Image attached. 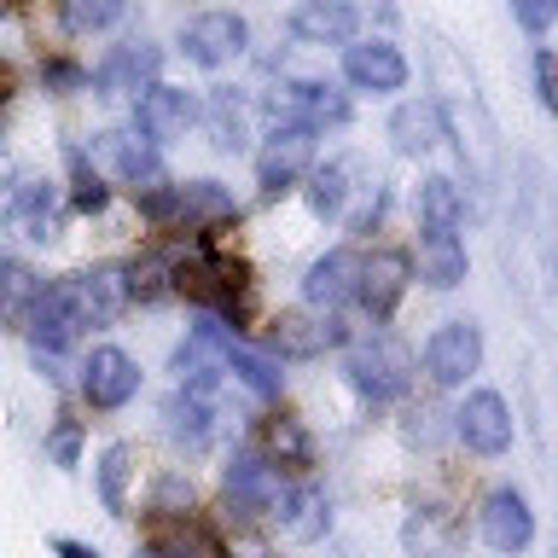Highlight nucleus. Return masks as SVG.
Segmentation results:
<instances>
[{"label":"nucleus","mask_w":558,"mask_h":558,"mask_svg":"<svg viewBox=\"0 0 558 558\" xmlns=\"http://www.w3.org/2000/svg\"><path fill=\"white\" fill-rule=\"evenodd\" d=\"M430 82H436V117H442V134L460 146V163L471 174V186L477 192H495L500 186V122L488 111L477 76H471V64L453 52L442 35H430Z\"/></svg>","instance_id":"f257e3e1"},{"label":"nucleus","mask_w":558,"mask_h":558,"mask_svg":"<svg viewBox=\"0 0 558 558\" xmlns=\"http://www.w3.org/2000/svg\"><path fill=\"white\" fill-rule=\"evenodd\" d=\"M343 373H349V384H355L366 401H396L413 384V355L390 338V331H373L366 343L349 349Z\"/></svg>","instance_id":"f03ea898"},{"label":"nucleus","mask_w":558,"mask_h":558,"mask_svg":"<svg viewBox=\"0 0 558 558\" xmlns=\"http://www.w3.org/2000/svg\"><path fill=\"white\" fill-rule=\"evenodd\" d=\"M314 163V129H303V122H279V129L268 134V146H262L256 157V181L268 198H279V192H291L296 181L308 174Z\"/></svg>","instance_id":"7ed1b4c3"},{"label":"nucleus","mask_w":558,"mask_h":558,"mask_svg":"<svg viewBox=\"0 0 558 558\" xmlns=\"http://www.w3.org/2000/svg\"><path fill=\"white\" fill-rule=\"evenodd\" d=\"M140 390V366L129 349H117V343H99L94 355L82 361V396H87V408H99V413H117V408H129Z\"/></svg>","instance_id":"20e7f679"},{"label":"nucleus","mask_w":558,"mask_h":558,"mask_svg":"<svg viewBox=\"0 0 558 558\" xmlns=\"http://www.w3.org/2000/svg\"><path fill=\"white\" fill-rule=\"evenodd\" d=\"M477 366H483V331L471 320H448L425 338V373H430V384H442V390L465 384Z\"/></svg>","instance_id":"39448f33"},{"label":"nucleus","mask_w":558,"mask_h":558,"mask_svg":"<svg viewBox=\"0 0 558 558\" xmlns=\"http://www.w3.org/2000/svg\"><path fill=\"white\" fill-rule=\"evenodd\" d=\"M244 41H251V29H244L239 12H198V17L181 24V52L192 64H204V70L233 64L244 52Z\"/></svg>","instance_id":"423d86ee"},{"label":"nucleus","mask_w":558,"mask_h":558,"mask_svg":"<svg viewBox=\"0 0 558 558\" xmlns=\"http://www.w3.org/2000/svg\"><path fill=\"white\" fill-rule=\"evenodd\" d=\"M64 291H70V303H76L82 326H111L117 314L134 303L129 268H117V262H105V268H87V274H70Z\"/></svg>","instance_id":"0eeeda50"},{"label":"nucleus","mask_w":558,"mask_h":558,"mask_svg":"<svg viewBox=\"0 0 558 558\" xmlns=\"http://www.w3.org/2000/svg\"><path fill=\"white\" fill-rule=\"evenodd\" d=\"M453 430L465 436V448L471 453H506L512 448V408H506V396L500 390H471L460 401V413H453Z\"/></svg>","instance_id":"6e6552de"},{"label":"nucleus","mask_w":558,"mask_h":558,"mask_svg":"<svg viewBox=\"0 0 558 558\" xmlns=\"http://www.w3.org/2000/svg\"><path fill=\"white\" fill-rule=\"evenodd\" d=\"M192 122H198V99L186 94V87H140V105H134V129L151 140V146H169V140H181Z\"/></svg>","instance_id":"1a4fd4ad"},{"label":"nucleus","mask_w":558,"mask_h":558,"mask_svg":"<svg viewBox=\"0 0 558 558\" xmlns=\"http://www.w3.org/2000/svg\"><path fill=\"white\" fill-rule=\"evenodd\" d=\"M361 29L355 0H296L291 7V35L308 47H349Z\"/></svg>","instance_id":"9d476101"},{"label":"nucleus","mask_w":558,"mask_h":558,"mask_svg":"<svg viewBox=\"0 0 558 558\" xmlns=\"http://www.w3.org/2000/svg\"><path fill=\"white\" fill-rule=\"evenodd\" d=\"M477 530L495 553H523L535 541V512H530V500H523L518 488H495V495L483 500V512H477Z\"/></svg>","instance_id":"9b49d317"},{"label":"nucleus","mask_w":558,"mask_h":558,"mask_svg":"<svg viewBox=\"0 0 558 558\" xmlns=\"http://www.w3.org/2000/svg\"><path fill=\"white\" fill-rule=\"evenodd\" d=\"M343 76L361 94H401L408 87V59H401L396 41H355L343 47Z\"/></svg>","instance_id":"f8f14e48"},{"label":"nucleus","mask_w":558,"mask_h":558,"mask_svg":"<svg viewBox=\"0 0 558 558\" xmlns=\"http://www.w3.org/2000/svg\"><path fill=\"white\" fill-rule=\"evenodd\" d=\"M279 500L286 495H279V471L268 460H256V453H233V460H227V506H233L239 518H262V512H274Z\"/></svg>","instance_id":"ddd939ff"},{"label":"nucleus","mask_w":558,"mask_h":558,"mask_svg":"<svg viewBox=\"0 0 558 558\" xmlns=\"http://www.w3.org/2000/svg\"><path fill=\"white\" fill-rule=\"evenodd\" d=\"M408 274H413V262L408 251H373L361 262V279H355V303L373 314V320H384L396 303H401V291H408Z\"/></svg>","instance_id":"4468645a"},{"label":"nucleus","mask_w":558,"mask_h":558,"mask_svg":"<svg viewBox=\"0 0 558 558\" xmlns=\"http://www.w3.org/2000/svg\"><path fill=\"white\" fill-rule=\"evenodd\" d=\"M279 111H286V122H303V129H326V122H349V99L320 76H296L279 87Z\"/></svg>","instance_id":"2eb2a0df"},{"label":"nucleus","mask_w":558,"mask_h":558,"mask_svg":"<svg viewBox=\"0 0 558 558\" xmlns=\"http://www.w3.org/2000/svg\"><path fill=\"white\" fill-rule=\"evenodd\" d=\"M268 343H274V355H286V361H314V355H326V349H338L343 343V326L338 320H314V314H279V320L268 326Z\"/></svg>","instance_id":"dca6fc26"},{"label":"nucleus","mask_w":558,"mask_h":558,"mask_svg":"<svg viewBox=\"0 0 558 558\" xmlns=\"http://www.w3.org/2000/svg\"><path fill=\"white\" fill-rule=\"evenodd\" d=\"M355 279H361V256H355V251H326L320 262H308L303 296H308L320 314H331V308L355 303Z\"/></svg>","instance_id":"f3484780"},{"label":"nucleus","mask_w":558,"mask_h":558,"mask_svg":"<svg viewBox=\"0 0 558 558\" xmlns=\"http://www.w3.org/2000/svg\"><path fill=\"white\" fill-rule=\"evenodd\" d=\"M157 64H163V52L151 41H122L111 59L94 70V87H105V94H140V87H151Z\"/></svg>","instance_id":"a211bd4d"},{"label":"nucleus","mask_w":558,"mask_h":558,"mask_svg":"<svg viewBox=\"0 0 558 558\" xmlns=\"http://www.w3.org/2000/svg\"><path fill=\"white\" fill-rule=\"evenodd\" d=\"M460 535H465V523L453 512H442V506H418L408 518V530H401L413 558H453L460 553Z\"/></svg>","instance_id":"6ab92c4d"},{"label":"nucleus","mask_w":558,"mask_h":558,"mask_svg":"<svg viewBox=\"0 0 558 558\" xmlns=\"http://www.w3.org/2000/svg\"><path fill=\"white\" fill-rule=\"evenodd\" d=\"M262 460L274 471H308L314 465V436L303 430V418H291V413L262 418Z\"/></svg>","instance_id":"aec40b11"},{"label":"nucleus","mask_w":558,"mask_h":558,"mask_svg":"<svg viewBox=\"0 0 558 558\" xmlns=\"http://www.w3.org/2000/svg\"><path fill=\"white\" fill-rule=\"evenodd\" d=\"M146 553L151 558H227L221 535L209 530V523H198V518H163Z\"/></svg>","instance_id":"412c9836"},{"label":"nucleus","mask_w":558,"mask_h":558,"mask_svg":"<svg viewBox=\"0 0 558 558\" xmlns=\"http://www.w3.org/2000/svg\"><path fill=\"white\" fill-rule=\"evenodd\" d=\"M94 146L111 157V169L122 174V181H129L134 192H146V186H157L163 181V169H157V151L146 146V140H140V129L134 134H122V129H111V134H99Z\"/></svg>","instance_id":"4be33fe9"},{"label":"nucleus","mask_w":558,"mask_h":558,"mask_svg":"<svg viewBox=\"0 0 558 558\" xmlns=\"http://www.w3.org/2000/svg\"><path fill=\"white\" fill-rule=\"evenodd\" d=\"M174 204H181V227H221L239 216L233 192H227L221 181H186L174 186Z\"/></svg>","instance_id":"5701e85b"},{"label":"nucleus","mask_w":558,"mask_h":558,"mask_svg":"<svg viewBox=\"0 0 558 558\" xmlns=\"http://www.w3.org/2000/svg\"><path fill=\"white\" fill-rule=\"evenodd\" d=\"M418 279L430 291H453L465 279V244L453 233H425L418 239Z\"/></svg>","instance_id":"b1692460"},{"label":"nucleus","mask_w":558,"mask_h":558,"mask_svg":"<svg viewBox=\"0 0 558 558\" xmlns=\"http://www.w3.org/2000/svg\"><path fill=\"white\" fill-rule=\"evenodd\" d=\"M7 216L24 227V239H35V244L59 239V204H52V186L47 181H24V186H17Z\"/></svg>","instance_id":"393cba45"},{"label":"nucleus","mask_w":558,"mask_h":558,"mask_svg":"<svg viewBox=\"0 0 558 558\" xmlns=\"http://www.w3.org/2000/svg\"><path fill=\"white\" fill-rule=\"evenodd\" d=\"M390 140H396V151H430L436 140H442V117H436V105L430 99H413V105H401V111L390 117Z\"/></svg>","instance_id":"a878e982"},{"label":"nucleus","mask_w":558,"mask_h":558,"mask_svg":"<svg viewBox=\"0 0 558 558\" xmlns=\"http://www.w3.org/2000/svg\"><path fill=\"white\" fill-rule=\"evenodd\" d=\"M94 483H99V500H105V512L122 518L129 512V483H134V448L129 442H111L99 453V465H94Z\"/></svg>","instance_id":"bb28decb"},{"label":"nucleus","mask_w":558,"mask_h":558,"mask_svg":"<svg viewBox=\"0 0 558 558\" xmlns=\"http://www.w3.org/2000/svg\"><path fill=\"white\" fill-rule=\"evenodd\" d=\"M460 216H465V198H460V186H453L448 174L418 181V221H425V233H453Z\"/></svg>","instance_id":"cd10ccee"},{"label":"nucleus","mask_w":558,"mask_h":558,"mask_svg":"<svg viewBox=\"0 0 558 558\" xmlns=\"http://www.w3.org/2000/svg\"><path fill=\"white\" fill-rule=\"evenodd\" d=\"M286 535L291 541H320L326 535V523H331V506H326V495L314 483H303V488H291L286 500Z\"/></svg>","instance_id":"c85d7f7f"},{"label":"nucleus","mask_w":558,"mask_h":558,"mask_svg":"<svg viewBox=\"0 0 558 558\" xmlns=\"http://www.w3.org/2000/svg\"><path fill=\"white\" fill-rule=\"evenodd\" d=\"M35 296H41V279H35L24 262H0V320L7 326H24L29 320V308H35Z\"/></svg>","instance_id":"c756f323"},{"label":"nucleus","mask_w":558,"mask_h":558,"mask_svg":"<svg viewBox=\"0 0 558 558\" xmlns=\"http://www.w3.org/2000/svg\"><path fill=\"white\" fill-rule=\"evenodd\" d=\"M221 361H227V373H233L251 396H262V401L279 396V366H274L268 355H256V349H244V343L227 338V355H221Z\"/></svg>","instance_id":"7c9ffc66"},{"label":"nucleus","mask_w":558,"mask_h":558,"mask_svg":"<svg viewBox=\"0 0 558 558\" xmlns=\"http://www.w3.org/2000/svg\"><path fill=\"white\" fill-rule=\"evenodd\" d=\"M169 430L181 436L186 448H204L209 442V396L204 390H181L169 401Z\"/></svg>","instance_id":"2f4dec72"},{"label":"nucleus","mask_w":558,"mask_h":558,"mask_svg":"<svg viewBox=\"0 0 558 558\" xmlns=\"http://www.w3.org/2000/svg\"><path fill=\"white\" fill-rule=\"evenodd\" d=\"M209 134H216L221 151L244 146V105L233 99V87H216V94H209Z\"/></svg>","instance_id":"473e14b6"},{"label":"nucleus","mask_w":558,"mask_h":558,"mask_svg":"<svg viewBox=\"0 0 558 558\" xmlns=\"http://www.w3.org/2000/svg\"><path fill=\"white\" fill-rule=\"evenodd\" d=\"M59 17L70 35H99L122 17V0H59Z\"/></svg>","instance_id":"72a5a7b5"},{"label":"nucleus","mask_w":558,"mask_h":558,"mask_svg":"<svg viewBox=\"0 0 558 558\" xmlns=\"http://www.w3.org/2000/svg\"><path fill=\"white\" fill-rule=\"evenodd\" d=\"M343 198H349V169L343 163L308 169V209L314 216H343Z\"/></svg>","instance_id":"f704fd0d"},{"label":"nucleus","mask_w":558,"mask_h":558,"mask_svg":"<svg viewBox=\"0 0 558 558\" xmlns=\"http://www.w3.org/2000/svg\"><path fill=\"white\" fill-rule=\"evenodd\" d=\"M64 157H70V192H76V209H87V216H94V209H105V198H111V192H105L99 169H87V151L70 146Z\"/></svg>","instance_id":"c9c22d12"},{"label":"nucleus","mask_w":558,"mask_h":558,"mask_svg":"<svg viewBox=\"0 0 558 558\" xmlns=\"http://www.w3.org/2000/svg\"><path fill=\"white\" fill-rule=\"evenodd\" d=\"M47 453H52V465H76L82 460V425L76 418H59V425H52Z\"/></svg>","instance_id":"e433bc0d"},{"label":"nucleus","mask_w":558,"mask_h":558,"mask_svg":"<svg viewBox=\"0 0 558 558\" xmlns=\"http://www.w3.org/2000/svg\"><path fill=\"white\" fill-rule=\"evenodd\" d=\"M41 82L52 87V94H76V87L87 82V70L70 64V59H52V64H41Z\"/></svg>","instance_id":"4c0bfd02"},{"label":"nucleus","mask_w":558,"mask_h":558,"mask_svg":"<svg viewBox=\"0 0 558 558\" xmlns=\"http://www.w3.org/2000/svg\"><path fill=\"white\" fill-rule=\"evenodd\" d=\"M535 82H541V105L558 117V59L553 52H535Z\"/></svg>","instance_id":"58836bf2"},{"label":"nucleus","mask_w":558,"mask_h":558,"mask_svg":"<svg viewBox=\"0 0 558 558\" xmlns=\"http://www.w3.org/2000/svg\"><path fill=\"white\" fill-rule=\"evenodd\" d=\"M512 12H518V24L530 29V35H541V29L553 24V7H547V0H512Z\"/></svg>","instance_id":"ea45409f"},{"label":"nucleus","mask_w":558,"mask_h":558,"mask_svg":"<svg viewBox=\"0 0 558 558\" xmlns=\"http://www.w3.org/2000/svg\"><path fill=\"white\" fill-rule=\"evenodd\" d=\"M52 553H59V558H99V553H87L82 541H52Z\"/></svg>","instance_id":"a19ab883"},{"label":"nucleus","mask_w":558,"mask_h":558,"mask_svg":"<svg viewBox=\"0 0 558 558\" xmlns=\"http://www.w3.org/2000/svg\"><path fill=\"white\" fill-rule=\"evenodd\" d=\"M7 94H12V70L0 64V105H7Z\"/></svg>","instance_id":"79ce46f5"},{"label":"nucleus","mask_w":558,"mask_h":558,"mask_svg":"<svg viewBox=\"0 0 558 558\" xmlns=\"http://www.w3.org/2000/svg\"><path fill=\"white\" fill-rule=\"evenodd\" d=\"M547 7H553V17H558V0H547Z\"/></svg>","instance_id":"37998d69"}]
</instances>
